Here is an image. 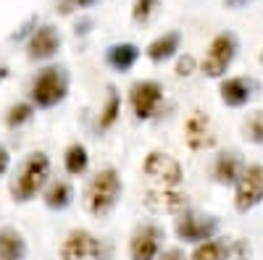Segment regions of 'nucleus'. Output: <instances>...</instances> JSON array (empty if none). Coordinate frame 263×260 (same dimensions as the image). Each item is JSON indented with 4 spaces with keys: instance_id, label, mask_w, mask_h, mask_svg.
<instances>
[{
    "instance_id": "obj_1",
    "label": "nucleus",
    "mask_w": 263,
    "mask_h": 260,
    "mask_svg": "<svg viewBox=\"0 0 263 260\" xmlns=\"http://www.w3.org/2000/svg\"><path fill=\"white\" fill-rule=\"evenodd\" d=\"M50 158L37 150V153H29L24 161L18 163L13 179H11V200L13 203H32L37 194L45 192V187L50 184Z\"/></svg>"
},
{
    "instance_id": "obj_2",
    "label": "nucleus",
    "mask_w": 263,
    "mask_h": 260,
    "mask_svg": "<svg viewBox=\"0 0 263 260\" xmlns=\"http://www.w3.org/2000/svg\"><path fill=\"white\" fill-rule=\"evenodd\" d=\"M121 192H124V184H121L119 171L114 166H103L100 171L92 173V179L87 182V189H84L87 213L95 215V218H105V215L114 213V208L119 205Z\"/></svg>"
},
{
    "instance_id": "obj_3",
    "label": "nucleus",
    "mask_w": 263,
    "mask_h": 260,
    "mask_svg": "<svg viewBox=\"0 0 263 260\" xmlns=\"http://www.w3.org/2000/svg\"><path fill=\"white\" fill-rule=\"evenodd\" d=\"M71 76L63 66H45L29 84V103L37 111H50L69 97Z\"/></svg>"
},
{
    "instance_id": "obj_4",
    "label": "nucleus",
    "mask_w": 263,
    "mask_h": 260,
    "mask_svg": "<svg viewBox=\"0 0 263 260\" xmlns=\"http://www.w3.org/2000/svg\"><path fill=\"white\" fill-rule=\"evenodd\" d=\"M237 50H239V39L234 32H218L211 42H208V50L200 61V71L208 76V79H224L229 66L237 58Z\"/></svg>"
},
{
    "instance_id": "obj_5",
    "label": "nucleus",
    "mask_w": 263,
    "mask_h": 260,
    "mask_svg": "<svg viewBox=\"0 0 263 260\" xmlns=\"http://www.w3.org/2000/svg\"><path fill=\"white\" fill-rule=\"evenodd\" d=\"M142 173L147 176V182L158 189H179V184L184 182V168L182 163L163 153V150H153L142 161Z\"/></svg>"
},
{
    "instance_id": "obj_6",
    "label": "nucleus",
    "mask_w": 263,
    "mask_h": 260,
    "mask_svg": "<svg viewBox=\"0 0 263 260\" xmlns=\"http://www.w3.org/2000/svg\"><path fill=\"white\" fill-rule=\"evenodd\" d=\"M108 245L87 229H71L58 247L61 260H108Z\"/></svg>"
},
{
    "instance_id": "obj_7",
    "label": "nucleus",
    "mask_w": 263,
    "mask_h": 260,
    "mask_svg": "<svg viewBox=\"0 0 263 260\" xmlns=\"http://www.w3.org/2000/svg\"><path fill=\"white\" fill-rule=\"evenodd\" d=\"M174 234L184 245H200L208 242L218 234V218L211 213H197V210H184L174 218Z\"/></svg>"
},
{
    "instance_id": "obj_8",
    "label": "nucleus",
    "mask_w": 263,
    "mask_h": 260,
    "mask_svg": "<svg viewBox=\"0 0 263 260\" xmlns=\"http://www.w3.org/2000/svg\"><path fill=\"white\" fill-rule=\"evenodd\" d=\"M163 105V84L156 79H140L129 87V108L137 121L156 118Z\"/></svg>"
},
{
    "instance_id": "obj_9",
    "label": "nucleus",
    "mask_w": 263,
    "mask_h": 260,
    "mask_svg": "<svg viewBox=\"0 0 263 260\" xmlns=\"http://www.w3.org/2000/svg\"><path fill=\"white\" fill-rule=\"evenodd\" d=\"M263 203V166L245 163L239 179L234 182V210L250 213Z\"/></svg>"
},
{
    "instance_id": "obj_10",
    "label": "nucleus",
    "mask_w": 263,
    "mask_h": 260,
    "mask_svg": "<svg viewBox=\"0 0 263 260\" xmlns=\"http://www.w3.org/2000/svg\"><path fill=\"white\" fill-rule=\"evenodd\" d=\"M166 231L158 224H140L129 236V260H156L163 252Z\"/></svg>"
},
{
    "instance_id": "obj_11",
    "label": "nucleus",
    "mask_w": 263,
    "mask_h": 260,
    "mask_svg": "<svg viewBox=\"0 0 263 260\" xmlns=\"http://www.w3.org/2000/svg\"><path fill=\"white\" fill-rule=\"evenodd\" d=\"M260 90L253 76H224L218 84V100L227 108H245Z\"/></svg>"
},
{
    "instance_id": "obj_12",
    "label": "nucleus",
    "mask_w": 263,
    "mask_h": 260,
    "mask_svg": "<svg viewBox=\"0 0 263 260\" xmlns=\"http://www.w3.org/2000/svg\"><path fill=\"white\" fill-rule=\"evenodd\" d=\"M142 203H145V208L150 213L179 215V213L190 210V197H187V192H182V189H158V187H153V189L145 192Z\"/></svg>"
},
{
    "instance_id": "obj_13",
    "label": "nucleus",
    "mask_w": 263,
    "mask_h": 260,
    "mask_svg": "<svg viewBox=\"0 0 263 260\" xmlns=\"http://www.w3.org/2000/svg\"><path fill=\"white\" fill-rule=\"evenodd\" d=\"M184 142L192 153H203L216 145V134H213V124L208 118V113L203 111H192L184 121Z\"/></svg>"
},
{
    "instance_id": "obj_14",
    "label": "nucleus",
    "mask_w": 263,
    "mask_h": 260,
    "mask_svg": "<svg viewBox=\"0 0 263 260\" xmlns=\"http://www.w3.org/2000/svg\"><path fill=\"white\" fill-rule=\"evenodd\" d=\"M61 50V32L53 24H40L27 37V58L29 61H50Z\"/></svg>"
},
{
    "instance_id": "obj_15",
    "label": "nucleus",
    "mask_w": 263,
    "mask_h": 260,
    "mask_svg": "<svg viewBox=\"0 0 263 260\" xmlns=\"http://www.w3.org/2000/svg\"><path fill=\"white\" fill-rule=\"evenodd\" d=\"M245 168V161L239 158L237 150H227V153H218L213 166H211V173H213V182L221 184V187H234V182L239 179V173Z\"/></svg>"
},
{
    "instance_id": "obj_16",
    "label": "nucleus",
    "mask_w": 263,
    "mask_h": 260,
    "mask_svg": "<svg viewBox=\"0 0 263 260\" xmlns=\"http://www.w3.org/2000/svg\"><path fill=\"white\" fill-rule=\"evenodd\" d=\"M142 50L135 42H114V45L105 48V66L114 69L116 74H126L137 66Z\"/></svg>"
},
{
    "instance_id": "obj_17",
    "label": "nucleus",
    "mask_w": 263,
    "mask_h": 260,
    "mask_svg": "<svg viewBox=\"0 0 263 260\" xmlns=\"http://www.w3.org/2000/svg\"><path fill=\"white\" fill-rule=\"evenodd\" d=\"M179 48H182V32L171 29V32H163L153 39L145 48V55H147L150 63H166V61L179 55Z\"/></svg>"
},
{
    "instance_id": "obj_18",
    "label": "nucleus",
    "mask_w": 263,
    "mask_h": 260,
    "mask_svg": "<svg viewBox=\"0 0 263 260\" xmlns=\"http://www.w3.org/2000/svg\"><path fill=\"white\" fill-rule=\"evenodd\" d=\"M27 239L16 226H0V260H27Z\"/></svg>"
},
{
    "instance_id": "obj_19",
    "label": "nucleus",
    "mask_w": 263,
    "mask_h": 260,
    "mask_svg": "<svg viewBox=\"0 0 263 260\" xmlns=\"http://www.w3.org/2000/svg\"><path fill=\"white\" fill-rule=\"evenodd\" d=\"M42 203L50 210H66L74 203V187L66 179H53L42 192Z\"/></svg>"
},
{
    "instance_id": "obj_20",
    "label": "nucleus",
    "mask_w": 263,
    "mask_h": 260,
    "mask_svg": "<svg viewBox=\"0 0 263 260\" xmlns=\"http://www.w3.org/2000/svg\"><path fill=\"white\" fill-rule=\"evenodd\" d=\"M63 168L69 176H82V173L90 168V150L82 142H71L63 150Z\"/></svg>"
},
{
    "instance_id": "obj_21",
    "label": "nucleus",
    "mask_w": 263,
    "mask_h": 260,
    "mask_svg": "<svg viewBox=\"0 0 263 260\" xmlns=\"http://www.w3.org/2000/svg\"><path fill=\"white\" fill-rule=\"evenodd\" d=\"M121 116V95L114 90V87H108V95H105V103L100 108V116H98V132H108V129H114L116 121Z\"/></svg>"
},
{
    "instance_id": "obj_22",
    "label": "nucleus",
    "mask_w": 263,
    "mask_h": 260,
    "mask_svg": "<svg viewBox=\"0 0 263 260\" xmlns=\"http://www.w3.org/2000/svg\"><path fill=\"white\" fill-rule=\"evenodd\" d=\"M227 245H229V239L213 236V239H208V242L195 245L190 260H227Z\"/></svg>"
},
{
    "instance_id": "obj_23",
    "label": "nucleus",
    "mask_w": 263,
    "mask_h": 260,
    "mask_svg": "<svg viewBox=\"0 0 263 260\" xmlns=\"http://www.w3.org/2000/svg\"><path fill=\"white\" fill-rule=\"evenodd\" d=\"M37 113V108L29 103V100H21V103H13L8 111H6V126L8 129H21L24 124H29Z\"/></svg>"
},
{
    "instance_id": "obj_24",
    "label": "nucleus",
    "mask_w": 263,
    "mask_h": 260,
    "mask_svg": "<svg viewBox=\"0 0 263 260\" xmlns=\"http://www.w3.org/2000/svg\"><path fill=\"white\" fill-rule=\"evenodd\" d=\"M242 137L248 142L263 147V111H255L242 121Z\"/></svg>"
},
{
    "instance_id": "obj_25",
    "label": "nucleus",
    "mask_w": 263,
    "mask_h": 260,
    "mask_svg": "<svg viewBox=\"0 0 263 260\" xmlns=\"http://www.w3.org/2000/svg\"><path fill=\"white\" fill-rule=\"evenodd\" d=\"M161 11V0H135L132 3V21L135 24H147Z\"/></svg>"
},
{
    "instance_id": "obj_26",
    "label": "nucleus",
    "mask_w": 263,
    "mask_h": 260,
    "mask_svg": "<svg viewBox=\"0 0 263 260\" xmlns=\"http://www.w3.org/2000/svg\"><path fill=\"white\" fill-rule=\"evenodd\" d=\"M253 257V245L242 236H234L227 245V260H250Z\"/></svg>"
},
{
    "instance_id": "obj_27",
    "label": "nucleus",
    "mask_w": 263,
    "mask_h": 260,
    "mask_svg": "<svg viewBox=\"0 0 263 260\" xmlns=\"http://www.w3.org/2000/svg\"><path fill=\"white\" fill-rule=\"evenodd\" d=\"M195 71H197V58L190 55V53L179 55L177 63H174V74H177L179 79H187V76H192Z\"/></svg>"
},
{
    "instance_id": "obj_28",
    "label": "nucleus",
    "mask_w": 263,
    "mask_h": 260,
    "mask_svg": "<svg viewBox=\"0 0 263 260\" xmlns=\"http://www.w3.org/2000/svg\"><path fill=\"white\" fill-rule=\"evenodd\" d=\"M156 260H190V257H187L179 247H168V250H163Z\"/></svg>"
},
{
    "instance_id": "obj_29",
    "label": "nucleus",
    "mask_w": 263,
    "mask_h": 260,
    "mask_svg": "<svg viewBox=\"0 0 263 260\" xmlns=\"http://www.w3.org/2000/svg\"><path fill=\"white\" fill-rule=\"evenodd\" d=\"M34 29H37V16H32V18H29V21H27V24L21 27L18 32H13V37H11V39H21V37H27V34H32Z\"/></svg>"
},
{
    "instance_id": "obj_30",
    "label": "nucleus",
    "mask_w": 263,
    "mask_h": 260,
    "mask_svg": "<svg viewBox=\"0 0 263 260\" xmlns=\"http://www.w3.org/2000/svg\"><path fill=\"white\" fill-rule=\"evenodd\" d=\"M8 168H11V153L6 145H0V176H6Z\"/></svg>"
},
{
    "instance_id": "obj_31",
    "label": "nucleus",
    "mask_w": 263,
    "mask_h": 260,
    "mask_svg": "<svg viewBox=\"0 0 263 260\" xmlns=\"http://www.w3.org/2000/svg\"><path fill=\"white\" fill-rule=\"evenodd\" d=\"M74 8H77V3H74V0H55V11H58L61 16H69Z\"/></svg>"
},
{
    "instance_id": "obj_32",
    "label": "nucleus",
    "mask_w": 263,
    "mask_h": 260,
    "mask_svg": "<svg viewBox=\"0 0 263 260\" xmlns=\"http://www.w3.org/2000/svg\"><path fill=\"white\" fill-rule=\"evenodd\" d=\"M248 3H253V0H224L227 8H245Z\"/></svg>"
},
{
    "instance_id": "obj_33",
    "label": "nucleus",
    "mask_w": 263,
    "mask_h": 260,
    "mask_svg": "<svg viewBox=\"0 0 263 260\" xmlns=\"http://www.w3.org/2000/svg\"><path fill=\"white\" fill-rule=\"evenodd\" d=\"M90 24H92L90 18H84L82 24H77V34H87V27H90Z\"/></svg>"
},
{
    "instance_id": "obj_34",
    "label": "nucleus",
    "mask_w": 263,
    "mask_h": 260,
    "mask_svg": "<svg viewBox=\"0 0 263 260\" xmlns=\"http://www.w3.org/2000/svg\"><path fill=\"white\" fill-rule=\"evenodd\" d=\"M74 3H77V8H90V6L98 3V0H74Z\"/></svg>"
},
{
    "instance_id": "obj_35",
    "label": "nucleus",
    "mask_w": 263,
    "mask_h": 260,
    "mask_svg": "<svg viewBox=\"0 0 263 260\" xmlns=\"http://www.w3.org/2000/svg\"><path fill=\"white\" fill-rule=\"evenodd\" d=\"M258 61H260V66H263V50H260V55H258Z\"/></svg>"
}]
</instances>
